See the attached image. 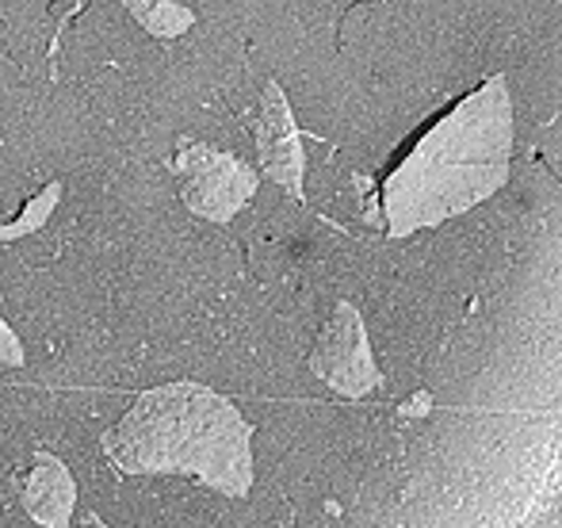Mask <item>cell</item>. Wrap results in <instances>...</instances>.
<instances>
[{
    "label": "cell",
    "mask_w": 562,
    "mask_h": 528,
    "mask_svg": "<svg viewBox=\"0 0 562 528\" xmlns=\"http://www.w3.org/2000/svg\"><path fill=\"white\" fill-rule=\"evenodd\" d=\"M513 97L494 74L429 123L379 180V223L391 238L467 215L509 180Z\"/></svg>",
    "instance_id": "6da1fadb"
},
{
    "label": "cell",
    "mask_w": 562,
    "mask_h": 528,
    "mask_svg": "<svg viewBox=\"0 0 562 528\" xmlns=\"http://www.w3.org/2000/svg\"><path fill=\"white\" fill-rule=\"evenodd\" d=\"M104 456L126 475H192L226 498L252 491V425L203 383L142 391L104 432Z\"/></svg>",
    "instance_id": "7a4b0ae2"
},
{
    "label": "cell",
    "mask_w": 562,
    "mask_h": 528,
    "mask_svg": "<svg viewBox=\"0 0 562 528\" xmlns=\"http://www.w3.org/2000/svg\"><path fill=\"white\" fill-rule=\"evenodd\" d=\"M119 4L154 38H180L195 27V12L188 4H177V0H119Z\"/></svg>",
    "instance_id": "52a82bcc"
},
{
    "label": "cell",
    "mask_w": 562,
    "mask_h": 528,
    "mask_svg": "<svg viewBox=\"0 0 562 528\" xmlns=\"http://www.w3.org/2000/svg\"><path fill=\"white\" fill-rule=\"evenodd\" d=\"M172 172L180 180V203L207 223H229L257 195V172L241 157L207 142L180 138Z\"/></svg>",
    "instance_id": "3957f363"
},
{
    "label": "cell",
    "mask_w": 562,
    "mask_h": 528,
    "mask_svg": "<svg viewBox=\"0 0 562 528\" xmlns=\"http://www.w3.org/2000/svg\"><path fill=\"white\" fill-rule=\"evenodd\" d=\"M311 372L326 383L329 391L345 398H363L383 383V372L375 364V352L368 341V326L363 314L352 303L334 306L329 322L322 326L318 341L311 349Z\"/></svg>",
    "instance_id": "277c9868"
},
{
    "label": "cell",
    "mask_w": 562,
    "mask_h": 528,
    "mask_svg": "<svg viewBox=\"0 0 562 528\" xmlns=\"http://www.w3.org/2000/svg\"><path fill=\"white\" fill-rule=\"evenodd\" d=\"M252 142H257V161L272 184H280L291 200H303L306 154L303 134H299L295 112L288 104V92L280 81H268L260 92L257 120H252Z\"/></svg>",
    "instance_id": "5b68a950"
},
{
    "label": "cell",
    "mask_w": 562,
    "mask_h": 528,
    "mask_svg": "<svg viewBox=\"0 0 562 528\" xmlns=\"http://www.w3.org/2000/svg\"><path fill=\"white\" fill-rule=\"evenodd\" d=\"M58 203H61V184L58 180H50V184H43L27 203H23L20 215L8 218V223H0V241H20V238H27V234L43 231L46 218L54 215Z\"/></svg>",
    "instance_id": "ba28073f"
},
{
    "label": "cell",
    "mask_w": 562,
    "mask_h": 528,
    "mask_svg": "<svg viewBox=\"0 0 562 528\" xmlns=\"http://www.w3.org/2000/svg\"><path fill=\"white\" fill-rule=\"evenodd\" d=\"M20 502L35 517V525L66 528L77 506V483L54 452H35L31 468L20 475Z\"/></svg>",
    "instance_id": "8992f818"
},
{
    "label": "cell",
    "mask_w": 562,
    "mask_h": 528,
    "mask_svg": "<svg viewBox=\"0 0 562 528\" xmlns=\"http://www.w3.org/2000/svg\"><path fill=\"white\" fill-rule=\"evenodd\" d=\"M23 345H20V337L12 334V326H8L4 318H0V364H8V368H23Z\"/></svg>",
    "instance_id": "9c48e42d"
},
{
    "label": "cell",
    "mask_w": 562,
    "mask_h": 528,
    "mask_svg": "<svg viewBox=\"0 0 562 528\" xmlns=\"http://www.w3.org/2000/svg\"><path fill=\"white\" fill-rule=\"evenodd\" d=\"M81 528H108V525L100 521L97 514H85V517H81Z\"/></svg>",
    "instance_id": "30bf717a"
}]
</instances>
